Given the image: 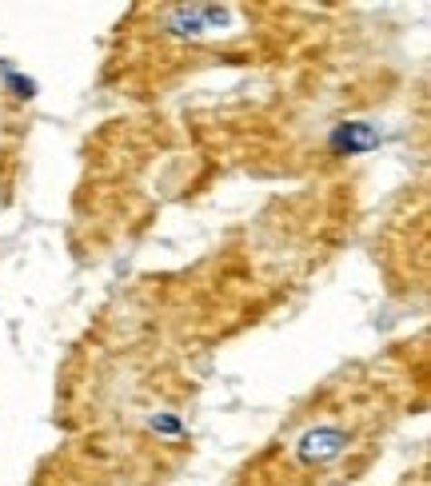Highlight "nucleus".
I'll list each match as a JSON object with an SVG mask.
<instances>
[{
  "label": "nucleus",
  "mask_w": 431,
  "mask_h": 486,
  "mask_svg": "<svg viewBox=\"0 0 431 486\" xmlns=\"http://www.w3.org/2000/svg\"><path fill=\"white\" fill-rule=\"evenodd\" d=\"M348 447V431H339V427H312L299 439V447L296 454L304 462H332L339 459V451Z\"/></svg>",
  "instance_id": "f257e3e1"
},
{
  "label": "nucleus",
  "mask_w": 431,
  "mask_h": 486,
  "mask_svg": "<svg viewBox=\"0 0 431 486\" xmlns=\"http://www.w3.org/2000/svg\"><path fill=\"white\" fill-rule=\"evenodd\" d=\"M376 128H367V124H348V128H336L332 131V144L339 151H367V148H376Z\"/></svg>",
  "instance_id": "f03ea898"
}]
</instances>
